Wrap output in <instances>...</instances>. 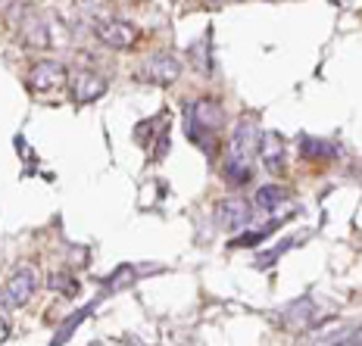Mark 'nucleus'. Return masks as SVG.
<instances>
[{
    "mask_svg": "<svg viewBox=\"0 0 362 346\" xmlns=\"http://www.w3.org/2000/svg\"><path fill=\"white\" fill-rule=\"evenodd\" d=\"M259 153V128L244 119L231 134L228 153H225V178L231 184H247L253 178V160Z\"/></svg>",
    "mask_w": 362,
    "mask_h": 346,
    "instance_id": "obj_1",
    "label": "nucleus"
},
{
    "mask_svg": "<svg viewBox=\"0 0 362 346\" xmlns=\"http://www.w3.org/2000/svg\"><path fill=\"white\" fill-rule=\"evenodd\" d=\"M222 122H225V109L216 97H200V100L187 109V131H197L200 128V134H191V138L197 141V144H203L206 153H213V138H209V134L218 131Z\"/></svg>",
    "mask_w": 362,
    "mask_h": 346,
    "instance_id": "obj_2",
    "label": "nucleus"
},
{
    "mask_svg": "<svg viewBox=\"0 0 362 346\" xmlns=\"http://www.w3.org/2000/svg\"><path fill=\"white\" fill-rule=\"evenodd\" d=\"M35 293H37L35 266H22L10 275V281H6L4 290H0V306H6V309H19V306H25Z\"/></svg>",
    "mask_w": 362,
    "mask_h": 346,
    "instance_id": "obj_3",
    "label": "nucleus"
},
{
    "mask_svg": "<svg viewBox=\"0 0 362 346\" xmlns=\"http://www.w3.org/2000/svg\"><path fill=\"white\" fill-rule=\"evenodd\" d=\"M94 35L100 37L107 47H132V44L141 37L138 25H132V22H125V19H103V22H97Z\"/></svg>",
    "mask_w": 362,
    "mask_h": 346,
    "instance_id": "obj_4",
    "label": "nucleus"
},
{
    "mask_svg": "<svg viewBox=\"0 0 362 346\" xmlns=\"http://www.w3.org/2000/svg\"><path fill=\"white\" fill-rule=\"evenodd\" d=\"M181 75V63L172 54H156L147 59V66L141 69V78L150 81V85H172Z\"/></svg>",
    "mask_w": 362,
    "mask_h": 346,
    "instance_id": "obj_5",
    "label": "nucleus"
},
{
    "mask_svg": "<svg viewBox=\"0 0 362 346\" xmlns=\"http://www.w3.org/2000/svg\"><path fill=\"white\" fill-rule=\"evenodd\" d=\"M66 81V69L54 59H41V63L32 66V72H28V85L35 88V91H57L59 85Z\"/></svg>",
    "mask_w": 362,
    "mask_h": 346,
    "instance_id": "obj_6",
    "label": "nucleus"
},
{
    "mask_svg": "<svg viewBox=\"0 0 362 346\" xmlns=\"http://www.w3.org/2000/svg\"><path fill=\"white\" fill-rule=\"evenodd\" d=\"M250 215H253V206L240 197H228L218 203V222H222V228H231V231L247 228Z\"/></svg>",
    "mask_w": 362,
    "mask_h": 346,
    "instance_id": "obj_7",
    "label": "nucleus"
},
{
    "mask_svg": "<svg viewBox=\"0 0 362 346\" xmlns=\"http://www.w3.org/2000/svg\"><path fill=\"white\" fill-rule=\"evenodd\" d=\"M107 91V78L97 72H75L72 81V97L78 103H90V100H100V94Z\"/></svg>",
    "mask_w": 362,
    "mask_h": 346,
    "instance_id": "obj_8",
    "label": "nucleus"
},
{
    "mask_svg": "<svg viewBox=\"0 0 362 346\" xmlns=\"http://www.w3.org/2000/svg\"><path fill=\"white\" fill-rule=\"evenodd\" d=\"M259 156H262V162H266V169L272 172V175H278V172L284 169V141H281V134H275V131L259 134Z\"/></svg>",
    "mask_w": 362,
    "mask_h": 346,
    "instance_id": "obj_9",
    "label": "nucleus"
},
{
    "mask_svg": "<svg viewBox=\"0 0 362 346\" xmlns=\"http://www.w3.org/2000/svg\"><path fill=\"white\" fill-rule=\"evenodd\" d=\"M253 209H259V213H275L278 206H284L288 203V191L284 187H278V184H266V187H259L256 191V197H253Z\"/></svg>",
    "mask_w": 362,
    "mask_h": 346,
    "instance_id": "obj_10",
    "label": "nucleus"
},
{
    "mask_svg": "<svg viewBox=\"0 0 362 346\" xmlns=\"http://www.w3.org/2000/svg\"><path fill=\"white\" fill-rule=\"evenodd\" d=\"M25 44L28 47H37V50H44L50 44V32H47V25H44L41 19H28L25 22Z\"/></svg>",
    "mask_w": 362,
    "mask_h": 346,
    "instance_id": "obj_11",
    "label": "nucleus"
},
{
    "mask_svg": "<svg viewBox=\"0 0 362 346\" xmlns=\"http://www.w3.org/2000/svg\"><path fill=\"white\" fill-rule=\"evenodd\" d=\"M300 153H303L306 160H331V156H334V147L325 144V141H319V138H303L300 141Z\"/></svg>",
    "mask_w": 362,
    "mask_h": 346,
    "instance_id": "obj_12",
    "label": "nucleus"
},
{
    "mask_svg": "<svg viewBox=\"0 0 362 346\" xmlns=\"http://www.w3.org/2000/svg\"><path fill=\"white\" fill-rule=\"evenodd\" d=\"M313 312H315V306H313V299L306 297V299H300V303H293L284 315L291 318V325H300V328H303V325H309V321H313Z\"/></svg>",
    "mask_w": 362,
    "mask_h": 346,
    "instance_id": "obj_13",
    "label": "nucleus"
},
{
    "mask_svg": "<svg viewBox=\"0 0 362 346\" xmlns=\"http://www.w3.org/2000/svg\"><path fill=\"white\" fill-rule=\"evenodd\" d=\"M138 272H141L138 266H125V268H119V272L107 281V287H110V290H122V287H128V284L138 281V278H141Z\"/></svg>",
    "mask_w": 362,
    "mask_h": 346,
    "instance_id": "obj_14",
    "label": "nucleus"
},
{
    "mask_svg": "<svg viewBox=\"0 0 362 346\" xmlns=\"http://www.w3.org/2000/svg\"><path fill=\"white\" fill-rule=\"evenodd\" d=\"M50 287L59 290V293H66V297H75V293H78V281H75V275L59 272V275L50 278Z\"/></svg>",
    "mask_w": 362,
    "mask_h": 346,
    "instance_id": "obj_15",
    "label": "nucleus"
},
{
    "mask_svg": "<svg viewBox=\"0 0 362 346\" xmlns=\"http://www.w3.org/2000/svg\"><path fill=\"white\" fill-rule=\"evenodd\" d=\"M6 337H10V325H6V318H4V315H0V343H4Z\"/></svg>",
    "mask_w": 362,
    "mask_h": 346,
    "instance_id": "obj_16",
    "label": "nucleus"
}]
</instances>
